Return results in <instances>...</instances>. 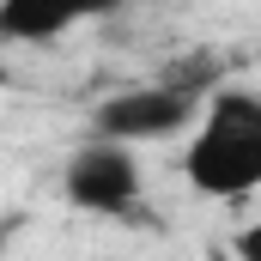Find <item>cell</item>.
I'll list each match as a JSON object with an SVG mask.
<instances>
[{"label": "cell", "mask_w": 261, "mask_h": 261, "mask_svg": "<svg viewBox=\"0 0 261 261\" xmlns=\"http://www.w3.org/2000/svg\"><path fill=\"white\" fill-rule=\"evenodd\" d=\"M122 0H0V49L6 43H55L73 24L116 12Z\"/></svg>", "instance_id": "4"}, {"label": "cell", "mask_w": 261, "mask_h": 261, "mask_svg": "<svg viewBox=\"0 0 261 261\" xmlns=\"http://www.w3.org/2000/svg\"><path fill=\"white\" fill-rule=\"evenodd\" d=\"M61 195L67 206L91 213V219H128L140 195H146V176H140V158L134 146H116V140H85L61 170Z\"/></svg>", "instance_id": "3"}, {"label": "cell", "mask_w": 261, "mask_h": 261, "mask_svg": "<svg viewBox=\"0 0 261 261\" xmlns=\"http://www.w3.org/2000/svg\"><path fill=\"white\" fill-rule=\"evenodd\" d=\"M182 176L206 200H243L261 189V97L249 85H213L200 103Z\"/></svg>", "instance_id": "1"}, {"label": "cell", "mask_w": 261, "mask_h": 261, "mask_svg": "<svg viewBox=\"0 0 261 261\" xmlns=\"http://www.w3.org/2000/svg\"><path fill=\"white\" fill-rule=\"evenodd\" d=\"M6 79H12V67H6V55H0V91H6Z\"/></svg>", "instance_id": "5"}, {"label": "cell", "mask_w": 261, "mask_h": 261, "mask_svg": "<svg viewBox=\"0 0 261 261\" xmlns=\"http://www.w3.org/2000/svg\"><path fill=\"white\" fill-rule=\"evenodd\" d=\"M213 79H152V85H128L116 97H103L91 110V134L85 140H116V146H152V140H176L195 128L200 103H206Z\"/></svg>", "instance_id": "2"}]
</instances>
